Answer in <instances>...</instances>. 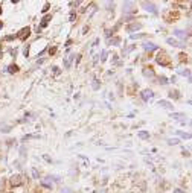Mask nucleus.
I'll list each match as a JSON object with an SVG mask.
<instances>
[{"mask_svg": "<svg viewBox=\"0 0 192 193\" xmlns=\"http://www.w3.org/2000/svg\"><path fill=\"white\" fill-rule=\"evenodd\" d=\"M156 61H157V64H160V65H168V64L171 62V58H169V55H168L166 52L162 50V52L157 55Z\"/></svg>", "mask_w": 192, "mask_h": 193, "instance_id": "obj_1", "label": "nucleus"}, {"mask_svg": "<svg viewBox=\"0 0 192 193\" xmlns=\"http://www.w3.org/2000/svg\"><path fill=\"white\" fill-rule=\"evenodd\" d=\"M140 6H142L145 11L151 12V14H156V12H157V8H156V5H154L153 2H142Z\"/></svg>", "mask_w": 192, "mask_h": 193, "instance_id": "obj_2", "label": "nucleus"}, {"mask_svg": "<svg viewBox=\"0 0 192 193\" xmlns=\"http://www.w3.org/2000/svg\"><path fill=\"white\" fill-rule=\"evenodd\" d=\"M24 181H23V176L22 175H12L11 176V184L15 185V187H18V185H22Z\"/></svg>", "mask_w": 192, "mask_h": 193, "instance_id": "obj_3", "label": "nucleus"}, {"mask_svg": "<svg viewBox=\"0 0 192 193\" xmlns=\"http://www.w3.org/2000/svg\"><path fill=\"white\" fill-rule=\"evenodd\" d=\"M29 35H31V29H29V28H23V29L17 34V37H18L20 40H26Z\"/></svg>", "mask_w": 192, "mask_h": 193, "instance_id": "obj_4", "label": "nucleus"}, {"mask_svg": "<svg viewBox=\"0 0 192 193\" xmlns=\"http://www.w3.org/2000/svg\"><path fill=\"white\" fill-rule=\"evenodd\" d=\"M40 184H41L43 187H46V189H50V190H52V187H54V184H52V179H50V176H47V178L41 179V181H40Z\"/></svg>", "mask_w": 192, "mask_h": 193, "instance_id": "obj_5", "label": "nucleus"}, {"mask_svg": "<svg viewBox=\"0 0 192 193\" xmlns=\"http://www.w3.org/2000/svg\"><path fill=\"white\" fill-rule=\"evenodd\" d=\"M134 6H136L134 2H125L124 3V12H133L134 11Z\"/></svg>", "mask_w": 192, "mask_h": 193, "instance_id": "obj_6", "label": "nucleus"}, {"mask_svg": "<svg viewBox=\"0 0 192 193\" xmlns=\"http://www.w3.org/2000/svg\"><path fill=\"white\" fill-rule=\"evenodd\" d=\"M140 28H142V23L134 22V23H131V24L127 26V31H128V32H134V31H139Z\"/></svg>", "mask_w": 192, "mask_h": 193, "instance_id": "obj_7", "label": "nucleus"}, {"mask_svg": "<svg viewBox=\"0 0 192 193\" xmlns=\"http://www.w3.org/2000/svg\"><path fill=\"white\" fill-rule=\"evenodd\" d=\"M142 73H143V76H145V78H154V76H156V73H154V70H153V69H151V67H145Z\"/></svg>", "mask_w": 192, "mask_h": 193, "instance_id": "obj_8", "label": "nucleus"}, {"mask_svg": "<svg viewBox=\"0 0 192 193\" xmlns=\"http://www.w3.org/2000/svg\"><path fill=\"white\" fill-rule=\"evenodd\" d=\"M166 43H168V44H171V46H174V47H184L183 43L177 41L175 38H168V40H166Z\"/></svg>", "mask_w": 192, "mask_h": 193, "instance_id": "obj_9", "label": "nucleus"}, {"mask_svg": "<svg viewBox=\"0 0 192 193\" xmlns=\"http://www.w3.org/2000/svg\"><path fill=\"white\" fill-rule=\"evenodd\" d=\"M143 49L147 50V52H153V50H156V49H157V46H156L154 43L147 41V43H143Z\"/></svg>", "mask_w": 192, "mask_h": 193, "instance_id": "obj_10", "label": "nucleus"}, {"mask_svg": "<svg viewBox=\"0 0 192 193\" xmlns=\"http://www.w3.org/2000/svg\"><path fill=\"white\" fill-rule=\"evenodd\" d=\"M153 96H154V93L151 91V90H143L142 91V99H143V101H149Z\"/></svg>", "mask_w": 192, "mask_h": 193, "instance_id": "obj_11", "label": "nucleus"}, {"mask_svg": "<svg viewBox=\"0 0 192 193\" xmlns=\"http://www.w3.org/2000/svg\"><path fill=\"white\" fill-rule=\"evenodd\" d=\"M73 58H75V55H70V56H67L64 59V69H70V65H72V61H73Z\"/></svg>", "mask_w": 192, "mask_h": 193, "instance_id": "obj_12", "label": "nucleus"}, {"mask_svg": "<svg viewBox=\"0 0 192 193\" xmlns=\"http://www.w3.org/2000/svg\"><path fill=\"white\" fill-rule=\"evenodd\" d=\"M158 105H160L162 108H165V110H172V108H174V106L171 105L168 101H160V102H158Z\"/></svg>", "mask_w": 192, "mask_h": 193, "instance_id": "obj_13", "label": "nucleus"}, {"mask_svg": "<svg viewBox=\"0 0 192 193\" xmlns=\"http://www.w3.org/2000/svg\"><path fill=\"white\" fill-rule=\"evenodd\" d=\"M174 34H175L178 38H182V40H184V38L188 37L186 32H184V31H180V29H175V31H174Z\"/></svg>", "mask_w": 192, "mask_h": 193, "instance_id": "obj_14", "label": "nucleus"}, {"mask_svg": "<svg viewBox=\"0 0 192 193\" xmlns=\"http://www.w3.org/2000/svg\"><path fill=\"white\" fill-rule=\"evenodd\" d=\"M137 135H139V138H142V140H147V138H149V132L148 131H139Z\"/></svg>", "mask_w": 192, "mask_h": 193, "instance_id": "obj_15", "label": "nucleus"}, {"mask_svg": "<svg viewBox=\"0 0 192 193\" xmlns=\"http://www.w3.org/2000/svg\"><path fill=\"white\" fill-rule=\"evenodd\" d=\"M50 18H52V15H44V17H43V20H41V26H40V28H46ZM40 28H38V29H40Z\"/></svg>", "mask_w": 192, "mask_h": 193, "instance_id": "obj_16", "label": "nucleus"}, {"mask_svg": "<svg viewBox=\"0 0 192 193\" xmlns=\"http://www.w3.org/2000/svg\"><path fill=\"white\" fill-rule=\"evenodd\" d=\"M172 119H175V120H183V119H186V116H184L183 112H174Z\"/></svg>", "mask_w": 192, "mask_h": 193, "instance_id": "obj_17", "label": "nucleus"}, {"mask_svg": "<svg viewBox=\"0 0 192 193\" xmlns=\"http://www.w3.org/2000/svg\"><path fill=\"white\" fill-rule=\"evenodd\" d=\"M8 72H9V73H17V72H18V67H17L15 64H11L9 67H8Z\"/></svg>", "mask_w": 192, "mask_h": 193, "instance_id": "obj_18", "label": "nucleus"}, {"mask_svg": "<svg viewBox=\"0 0 192 193\" xmlns=\"http://www.w3.org/2000/svg\"><path fill=\"white\" fill-rule=\"evenodd\" d=\"M0 129H2V132H9L11 131V125H0Z\"/></svg>", "mask_w": 192, "mask_h": 193, "instance_id": "obj_19", "label": "nucleus"}, {"mask_svg": "<svg viewBox=\"0 0 192 193\" xmlns=\"http://www.w3.org/2000/svg\"><path fill=\"white\" fill-rule=\"evenodd\" d=\"M178 75H182V76H188V78H191V72H189V70H178Z\"/></svg>", "mask_w": 192, "mask_h": 193, "instance_id": "obj_20", "label": "nucleus"}, {"mask_svg": "<svg viewBox=\"0 0 192 193\" xmlns=\"http://www.w3.org/2000/svg\"><path fill=\"white\" fill-rule=\"evenodd\" d=\"M177 134H178V135H182L183 138H191V134H189V132H182V131H177Z\"/></svg>", "mask_w": 192, "mask_h": 193, "instance_id": "obj_21", "label": "nucleus"}, {"mask_svg": "<svg viewBox=\"0 0 192 193\" xmlns=\"http://www.w3.org/2000/svg\"><path fill=\"white\" fill-rule=\"evenodd\" d=\"M111 44H113V46H119V44H121V38L115 37L113 40H111Z\"/></svg>", "mask_w": 192, "mask_h": 193, "instance_id": "obj_22", "label": "nucleus"}, {"mask_svg": "<svg viewBox=\"0 0 192 193\" xmlns=\"http://www.w3.org/2000/svg\"><path fill=\"white\" fill-rule=\"evenodd\" d=\"M169 97H174V99H178V97H180V96H178V91H174V90H172V91H171V93H169Z\"/></svg>", "mask_w": 192, "mask_h": 193, "instance_id": "obj_23", "label": "nucleus"}, {"mask_svg": "<svg viewBox=\"0 0 192 193\" xmlns=\"http://www.w3.org/2000/svg\"><path fill=\"white\" fill-rule=\"evenodd\" d=\"M31 138H40V135H34V134H31V135H24V137H23V140H31Z\"/></svg>", "mask_w": 192, "mask_h": 193, "instance_id": "obj_24", "label": "nucleus"}, {"mask_svg": "<svg viewBox=\"0 0 192 193\" xmlns=\"http://www.w3.org/2000/svg\"><path fill=\"white\" fill-rule=\"evenodd\" d=\"M107 55H108L107 50H102V53H101V61H102V62L105 61V59H107Z\"/></svg>", "mask_w": 192, "mask_h": 193, "instance_id": "obj_25", "label": "nucleus"}, {"mask_svg": "<svg viewBox=\"0 0 192 193\" xmlns=\"http://www.w3.org/2000/svg\"><path fill=\"white\" fill-rule=\"evenodd\" d=\"M91 87H93V90H99V81H98V79H95V81H93Z\"/></svg>", "mask_w": 192, "mask_h": 193, "instance_id": "obj_26", "label": "nucleus"}, {"mask_svg": "<svg viewBox=\"0 0 192 193\" xmlns=\"http://www.w3.org/2000/svg\"><path fill=\"white\" fill-rule=\"evenodd\" d=\"M32 176H34L35 179H38V178H40V174H38V170H37L35 167H34V169H32Z\"/></svg>", "mask_w": 192, "mask_h": 193, "instance_id": "obj_27", "label": "nucleus"}, {"mask_svg": "<svg viewBox=\"0 0 192 193\" xmlns=\"http://www.w3.org/2000/svg\"><path fill=\"white\" fill-rule=\"evenodd\" d=\"M168 143H169L171 146H172V144H177V143H178V140H177V138H169Z\"/></svg>", "mask_w": 192, "mask_h": 193, "instance_id": "obj_28", "label": "nucleus"}, {"mask_svg": "<svg viewBox=\"0 0 192 193\" xmlns=\"http://www.w3.org/2000/svg\"><path fill=\"white\" fill-rule=\"evenodd\" d=\"M142 37H145V34H133V35H131V38H133V40H136V38H142Z\"/></svg>", "mask_w": 192, "mask_h": 193, "instance_id": "obj_29", "label": "nucleus"}, {"mask_svg": "<svg viewBox=\"0 0 192 193\" xmlns=\"http://www.w3.org/2000/svg\"><path fill=\"white\" fill-rule=\"evenodd\" d=\"M158 81H160V84H168V79L165 76H160V78H158Z\"/></svg>", "mask_w": 192, "mask_h": 193, "instance_id": "obj_30", "label": "nucleus"}, {"mask_svg": "<svg viewBox=\"0 0 192 193\" xmlns=\"http://www.w3.org/2000/svg\"><path fill=\"white\" fill-rule=\"evenodd\" d=\"M49 6H50L49 3H44V6H43V9H41V11H43V12H47V11H49Z\"/></svg>", "mask_w": 192, "mask_h": 193, "instance_id": "obj_31", "label": "nucleus"}, {"mask_svg": "<svg viewBox=\"0 0 192 193\" xmlns=\"http://www.w3.org/2000/svg\"><path fill=\"white\" fill-rule=\"evenodd\" d=\"M178 58H180V61H186V59H188V56L184 55V53H180V56H178Z\"/></svg>", "mask_w": 192, "mask_h": 193, "instance_id": "obj_32", "label": "nucleus"}, {"mask_svg": "<svg viewBox=\"0 0 192 193\" xmlns=\"http://www.w3.org/2000/svg\"><path fill=\"white\" fill-rule=\"evenodd\" d=\"M24 56H26V58H28V56H29V46H28V47H26V49H24Z\"/></svg>", "mask_w": 192, "mask_h": 193, "instance_id": "obj_33", "label": "nucleus"}, {"mask_svg": "<svg viewBox=\"0 0 192 193\" xmlns=\"http://www.w3.org/2000/svg\"><path fill=\"white\" fill-rule=\"evenodd\" d=\"M15 38V35H9V37H6L5 40H6V41H11V40H14Z\"/></svg>", "mask_w": 192, "mask_h": 193, "instance_id": "obj_34", "label": "nucleus"}, {"mask_svg": "<svg viewBox=\"0 0 192 193\" xmlns=\"http://www.w3.org/2000/svg\"><path fill=\"white\" fill-rule=\"evenodd\" d=\"M57 52V47H52L50 50H49V53H50V55H54V53Z\"/></svg>", "mask_w": 192, "mask_h": 193, "instance_id": "obj_35", "label": "nucleus"}, {"mask_svg": "<svg viewBox=\"0 0 192 193\" xmlns=\"http://www.w3.org/2000/svg\"><path fill=\"white\" fill-rule=\"evenodd\" d=\"M174 193H186V192H183L182 189H175V190H174Z\"/></svg>", "mask_w": 192, "mask_h": 193, "instance_id": "obj_36", "label": "nucleus"}, {"mask_svg": "<svg viewBox=\"0 0 192 193\" xmlns=\"http://www.w3.org/2000/svg\"><path fill=\"white\" fill-rule=\"evenodd\" d=\"M20 154L24 155V154H26V148H22V149H20Z\"/></svg>", "mask_w": 192, "mask_h": 193, "instance_id": "obj_37", "label": "nucleus"}, {"mask_svg": "<svg viewBox=\"0 0 192 193\" xmlns=\"http://www.w3.org/2000/svg\"><path fill=\"white\" fill-rule=\"evenodd\" d=\"M54 73H55V75H58V73H59V69H58V67H54Z\"/></svg>", "mask_w": 192, "mask_h": 193, "instance_id": "obj_38", "label": "nucleus"}, {"mask_svg": "<svg viewBox=\"0 0 192 193\" xmlns=\"http://www.w3.org/2000/svg\"><path fill=\"white\" fill-rule=\"evenodd\" d=\"M63 193H70V190L69 189H63Z\"/></svg>", "mask_w": 192, "mask_h": 193, "instance_id": "obj_39", "label": "nucleus"}, {"mask_svg": "<svg viewBox=\"0 0 192 193\" xmlns=\"http://www.w3.org/2000/svg\"><path fill=\"white\" fill-rule=\"evenodd\" d=\"M2 28H3V23H2V22H0V29H2Z\"/></svg>", "mask_w": 192, "mask_h": 193, "instance_id": "obj_40", "label": "nucleus"}, {"mask_svg": "<svg viewBox=\"0 0 192 193\" xmlns=\"http://www.w3.org/2000/svg\"><path fill=\"white\" fill-rule=\"evenodd\" d=\"M0 14H2V8H0Z\"/></svg>", "mask_w": 192, "mask_h": 193, "instance_id": "obj_41", "label": "nucleus"}]
</instances>
